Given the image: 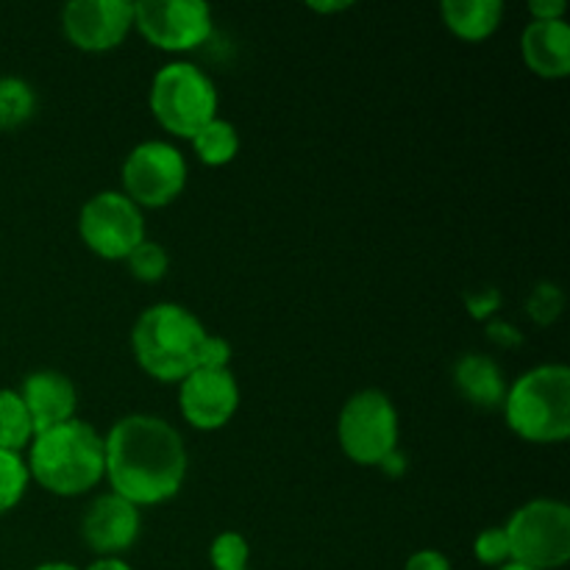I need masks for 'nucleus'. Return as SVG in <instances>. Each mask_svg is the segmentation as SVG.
Listing matches in <instances>:
<instances>
[{
    "mask_svg": "<svg viewBox=\"0 0 570 570\" xmlns=\"http://www.w3.org/2000/svg\"><path fill=\"white\" fill-rule=\"evenodd\" d=\"M512 562L532 570H557L570 560V507L534 499L518 507L504 527Z\"/></svg>",
    "mask_w": 570,
    "mask_h": 570,
    "instance_id": "obj_6",
    "label": "nucleus"
},
{
    "mask_svg": "<svg viewBox=\"0 0 570 570\" xmlns=\"http://www.w3.org/2000/svg\"><path fill=\"white\" fill-rule=\"evenodd\" d=\"M309 9L312 11H317V14H337V11H345V9H351V3H345V0H340V3H309Z\"/></svg>",
    "mask_w": 570,
    "mask_h": 570,
    "instance_id": "obj_33",
    "label": "nucleus"
},
{
    "mask_svg": "<svg viewBox=\"0 0 570 570\" xmlns=\"http://www.w3.org/2000/svg\"><path fill=\"white\" fill-rule=\"evenodd\" d=\"M404 570H454V568H451L449 557H445L443 551L423 549V551H415V554L406 560Z\"/></svg>",
    "mask_w": 570,
    "mask_h": 570,
    "instance_id": "obj_29",
    "label": "nucleus"
},
{
    "mask_svg": "<svg viewBox=\"0 0 570 570\" xmlns=\"http://www.w3.org/2000/svg\"><path fill=\"white\" fill-rule=\"evenodd\" d=\"M504 298L495 287H476L465 293V309L471 312L473 321H490L501 309Z\"/></svg>",
    "mask_w": 570,
    "mask_h": 570,
    "instance_id": "obj_27",
    "label": "nucleus"
},
{
    "mask_svg": "<svg viewBox=\"0 0 570 570\" xmlns=\"http://www.w3.org/2000/svg\"><path fill=\"white\" fill-rule=\"evenodd\" d=\"M562 306H566V295L551 282L538 284L527 298V312L538 326H551L560 317Z\"/></svg>",
    "mask_w": 570,
    "mask_h": 570,
    "instance_id": "obj_24",
    "label": "nucleus"
},
{
    "mask_svg": "<svg viewBox=\"0 0 570 570\" xmlns=\"http://www.w3.org/2000/svg\"><path fill=\"white\" fill-rule=\"evenodd\" d=\"M28 482H31V476H28V465L22 454L0 449V515H6V512L20 504Z\"/></svg>",
    "mask_w": 570,
    "mask_h": 570,
    "instance_id": "obj_21",
    "label": "nucleus"
},
{
    "mask_svg": "<svg viewBox=\"0 0 570 570\" xmlns=\"http://www.w3.org/2000/svg\"><path fill=\"white\" fill-rule=\"evenodd\" d=\"M142 515L115 493H104L87 507L81 521V538L98 557H120L139 540Z\"/></svg>",
    "mask_w": 570,
    "mask_h": 570,
    "instance_id": "obj_13",
    "label": "nucleus"
},
{
    "mask_svg": "<svg viewBox=\"0 0 570 570\" xmlns=\"http://www.w3.org/2000/svg\"><path fill=\"white\" fill-rule=\"evenodd\" d=\"M106 482L134 507L176 499L189 468L187 445L176 426L156 415H126L104 438Z\"/></svg>",
    "mask_w": 570,
    "mask_h": 570,
    "instance_id": "obj_1",
    "label": "nucleus"
},
{
    "mask_svg": "<svg viewBox=\"0 0 570 570\" xmlns=\"http://www.w3.org/2000/svg\"><path fill=\"white\" fill-rule=\"evenodd\" d=\"M128 271H131V276L137 278V282H145V284H156L161 282V278L167 276V271H170V254L165 250V245L154 243V239H145V243H139L137 248L128 254Z\"/></svg>",
    "mask_w": 570,
    "mask_h": 570,
    "instance_id": "obj_22",
    "label": "nucleus"
},
{
    "mask_svg": "<svg viewBox=\"0 0 570 570\" xmlns=\"http://www.w3.org/2000/svg\"><path fill=\"white\" fill-rule=\"evenodd\" d=\"M473 557H476L482 566L490 568H501L507 562H512L510 557V540H507L504 527H490L482 529L473 540Z\"/></svg>",
    "mask_w": 570,
    "mask_h": 570,
    "instance_id": "obj_25",
    "label": "nucleus"
},
{
    "mask_svg": "<svg viewBox=\"0 0 570 570\" xmlns=\"http://www.w3.org/2000/svg\"><path fill=\"white\" fill-rule=\"evenodd\" d=\"M20 399L31 417L33 438L50 432L56 426L76 421L78 390L65 373L59 371H33L28 373L20 387Z\"/></svg>",
    "mask_w": 570,
    "mask_h": 570,
    "instance_id": "obj_14",
    "label": "nucleus"
},
{
    "mask_svg": "<svg viewBox=\"0 0 570 570\" xmlns=\"http://www.w3.org/2000/svg\"><path fill=\"white\" fill-rule=\"evenodd\" d=\"M379 468H382V471L387 473V476H401V473H404V468H406V460H404V454H401V451L395 449L393 454L384 456V460L379 462Z\"/></svg>",
    "mask_w": 570,
    "mask_h": 570,
    "instance_id": "obj_31",
    "label": "nucleus"
},
{
    "mask_svg": "<svg viewBox=\"0 0 570 570\" xmlns=\"http://www.w3.org/2000/svg\"><path fill=\"white\" fill-rule=\"evenodd\" d=\"M248 570H250V568H248Z\"/></svg>",
    "mask_w": 570,
    "mask_h": 570,
    "instance_id": "obj_36",
    "label": "nucleus"
},
{
    "mask_svg": "<svg viewBox=\"0 0 570 570\" xmlns=\"http://www.w3.org/2000/svg\"><path fill=\"white\" fill-rule=\"evenodd\" d=\"M28 476L59 499H76L106 476L104 438L92 423L76 421L37 434L28 445Z\"/></svg>",
    "mask_w": 570,
    "mask_h": 570,
    "instance_id": "obj_2",
    "label": "nucleus"
},
{
    "mask_svg": "<svg viewBox=\"0 0 570 570\" xmlns=\"http://www.w3.org/2000/svg\"><path fill=\"white\" fill-rule=\"evenodd\" d=\"M507 426L527 443L551 445L570 438V371L540 365L518 376L504 395Z\"/></svg>",
    "mask_w": 570,
    "mask_h": 570,
    "instance_id": "obj_4",
    "label": "nucleus"
},
{
    "mask_svg": "<svg viewBox=\"0 0 570 570\" xmlns=\"http://www.w3.org/2000/svg\"><path fill=\"white\" fill-rule=\"evenodd\" d=\"M499 570H532V568L521 566V562H507V566H501Z\"/></svg>",
    "mask_w": 570,
    "mask_h": 570,
    "instance_id": "obj_35",
    "label": "nucleus"
},
{
    "mask_svg": "<svg viewBox=\"0 0 570 570\" xmlns=\"http://www.w3.org/2000/svg\"><path fill=\"white\" fill-rule=\"evenodd\" d=\"M566 11L568 6L562 3V0H532V3H529V14L538 22L566 20Z\"/></svg>",
    "mask_w": 570,
    "mask_h": 570,
    "instance_id": "obj_30",
    "label": "nucleus"
},
{
    "mask_svg": "<svg viewBox=\"0 0 570 570\" xmlns=\"http://www.w3.org/2000/svg\"><path fill=\"white\" fill-rule=\"evenodd\" d=\"M454 384L468 404L479 410H495L504 404L507 382L499 362L484 354H465L454 365Z\"/></svg>",
    "mask_w": 570,
    "mask_h": 570,
    "instance_id": "obj_16",
    "label": "nucleus"
},
{
    "mask_svg": "<svg viewBox=\"0 0 570 570\" xmlns=\"http://www.w3.org/2000/svg\"><path fill=\"white\" fill-rule=\"evenodd\" d=\"M134 28L154 48L189 53L209 42L215 17L204 0H139L134 3Z\"/></svg>",
    "mask_w": 570,
    "mask_h": 570,
    "instance_id": "obj_10",
    "label": "nucleus"
},
{
    "mask_svg": "<svg viewBox=\"0 0 570 570\" xmlns=\"http://www.w3.org/2000/svg\"><path fill=\"white\" fill-rule=\"evenodd\" d=\"M445 28L465 42H484L493 37L504 17L501 0H445L440 6Z\"/></svg>",
    "mask_w": 570,
    "mask_h": 570,
    "instance_id": "obj_17",
    "label": "nucleus"
},
{
    "mask_svg": "<svg viewBox=\"0 0 570 570\" xmlns=\"http://www.w3.org/2000/svg\"><path fill=\"white\" fill-rule=\"evenodd\" d=\"M337 440L351 462L379 468L399 449V410L382 390H360L343 404L337 417Z\"/></svg>",
    "mask_w": 570,
    "mask_h": 570,
    "instance_id": "obj_7",
    "label": "nucleus"
},
{
    "mask_svg": "<svg viewBox=\"0 0 570 570\" xmlns=\"http://www.w3.org/2000/svg\"><path fill=\"white\" fill-rule=\"evenodd\" d=\"M33 570H81V568L70 566V562H42V566H37Z\"/></svg>",
    "mask_w": 570,
    "mask_h": 570,
    "instance_id": "obj_34",
    "label": "nucleus"
},
{
    "mask_svg": "<svg viewBox=\"0 0 570 570\" xmlns=\"http://www.w3.org/2000/svg\"><path fill=\"white\" fill-rule=\"evenodd\" d=\"M232 343L220 334H206L198 348V365L206 371H232Z\"/></svg>",
    "mask_w": 570,
    "mask_h": 570,
    "instance_id": "obj_26",
    "label": "nucleus"
},
{
    "mask_svg": "<svg viewBox=\"0 0 570 570\" xmlns=\"http://www.w3.org/2000/svg\"><path fill=\"white\" fill-rule=\"evenodd\" d=\"M193 150L206 167H226L239 154V131L234 122L215 117L200 131L193 134Z\"/></svg>",
    "mask_w": 570,
    "mask_h": 570,
    "instance_id": "obj_18",
    "label": "nucleus"
},
{
    "mask_svg": "<svg viewBox=\"0 0 570 570\" xmlns=\"http://www.w3.org/2000/svg\"><path fill=\"white\" fill-rule=\"evenodd\" d=\"M204 323L181 304H154L137 317L131 348L139 367L156 382L178 384L198 365V348L206 337Z\"/></svg>",
    "mask_w": 570,
    "mask_h": 570,
    "instance_id": "obj_3",
    "label": "nucleus"
},
{
    "mask_svg": "<svg viewBox=\"0 0 570 570\" xmlns=\"http://www.w3.org/2000/svg\"><path fill=\"white\" fill-rule=\"evenodd\" d=\"M187 187V159L165 139L139 142L122 161V195L139 209H165Z\"/></svg>",
    "mask_w": 570,
    "mask_h": 570,
    "instance_id": "obj_9",
    "label": "nucleus"
},
{
    "mask_svg": "<svg viewBox=\"0 0 570 570\" xmlns=\"http://www.w3.org/2000/svg\"><path fill=\"white\" fill-rule=\"evenodd\" d=\"M488 340L493 345H499V348H504V351L521 348V345H523L521 328L512 326V323H507V321H490L488 323Z\"/></svg>",
    "mask_w": 570,
    "mask_h": 570,
    "instance_id": "obj_28",
    "label": "nucleus"
},
{
    "mask_svg": "<svg viewBox=\"0 0 570 570\" xmlns=\"http://www.w3.org/2000/svg\"><path fill=\"white\" fill-rule=\"evenodd\" d=\"M61 28L72 48L106 53L122 45L134 28V3L126 0H72L61 9Z\"/></svg>",
    "mask_w": 570,
    "mask_h": 570,
    "instance_id": "obj_11",
    "label": "nucleus"
},
{
    "mask_svg": "<svg viewBox=\"0 0 570 570\" xmlns=\"http://www.w3.org/2000/svg\"><path fill=\"white\" fill-rule=\"evenodd\" d=\"M150 111L167 134L193 139L195 131L217 117L220 95L215 81L193 61H170L150 83Z\"/></svg>",
    "mask_w": 570,
    "mask_h": 570,
    "instance_id": "obj_5",
    "label": "nucleus"
},
{
    "mask_svg": "<svg viewBox=\"0 0 570 570\" xmlns=\"http://www.w3.org/2000/svg\"><path fill=\"white\" fill-rule=\"evenodd\" d=\"M33 440L31 417L17 390H0V449L20 454Z\"/></svg>",
    "mask_w": 570,
    "mask_h": 570,
    "instance_id": "obj_19",
    "label": "nucleus"
},
{
    "mask_svg": "<svg viewBox=\"0 0 570 570\" xmlns=\"http://www.w3.org/2000/svg\"><path fill=\"white\" fill-rule=\"evenodd\" d=\"M37 111V95L22 78H0V131L26 126Z\"/></svg>",
    "mask_w": 570,
    "mask_h": 570,
    "instance_id": "obj_20",
    "label": "nucleus"
},
{
    "mask_svg": "<svg viewBox=\"0 0 570 570\" xmlns=\"http://www.w3.org/2000/svg\"><path fill=\"white\" fill-rule=\"evenodd\" d=\"M250 546L239 532H220L209 546V562L215 570H248Z\"/></svg>",
    "mask_w": 570,
    "mask_h": 570,
    "instance_id": "obj_23",
    "label": "nucleus"
},
{
    "mask_svg": "<svg viewBox=\"0 0 570 570\" xmlns=\"http://www.w3.org/2000/svg\"><path fill=\"white\" fill-rule=\"evenodd\" d=\"M83 570H134L128 566L126 560H120V557H98L95 562H89Z\"/></svg>",
    "mask_w": 570,
    "mask_h": 570,
    "instance_id": "obj_32",
    "label": "nucleus"
},
{
    "mask_svg": "<svg viewBox=\"0 0 570 570\" xmlns=\"http://www.w3.org/2000/svg\"><path fill=\"white\" fill-rule=\"evenodd\" d=\"M78 234L83 245L106 262H126L128 254L148 239L142 209L117 189H104L83 204Z\"/></svg>",
    "mask_w": 570,
    "mask_h": 570,
    "instance_id": "obj_8",
    "label": "nucleus"
},
{
    "mask_svg": "<svg viewBox=\"0 0 570 570\" xmlns=\"http://www.w3.org/2000/svg\"><path fill=\"white\" fill-rule=\"evenodd\" d=\"M521 56L540 78H566L570 72V26L566 20H532L521 33Z\"/></svg>",
    "mask_w": 570,
    "mask_h": 570,
    "instance_id": "obj_15",
    "label": "nucleus"
},
{
    "mask_svg": "<svg viewBox=\"0 0 570 570\" xmlns=\"http://www.w3.org/2000/svg\"><path fill=\"white\" fill-rule=\"evenodd\" d=\"M178 410L184 421L198 432H217L239 410V384L232 371L195 367L178 382Z\"/></svg>",
    "mask_w": 570,
    "mask_h": 570,
    "instance_id": "obj_12",
    "label": "nucleus"
}]
</instances>
